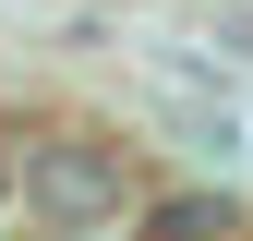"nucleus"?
<instances>
[{"mask_svg":"<svg viewBox=\"0 0 253 241\" xmlns=\"http://www.w3.org/2000/svg\"><path fill=\"white\" fill-rule=\"evenodd\" d=\"M24 217L48 241H97L133 217V157L109 133H37L24 145Z\"/></svg>","mask_w":253,"mask_h":241,"instance_id":"obj_1","label":"nucleus"},{"mask_svg":"<svg viewBox=\"0 0 253 241\" xmlns=\"http://www.w3.org/2000/svg\"><path fill=\"white\" fill-rule=\"evenodd\" d=\"M217 229H229V205H157L145 217V241H217Z\"/></svg>","mask_w":253,"mask_h":241,"instance_id":"obj_2","label":"nucleus"},{"mask_svg":"<svg viewBox=\"0 0 253 241\" xmlns=\"http://www.w3.org/2000/svg\"><path fill=\"white\" fill-rule=\"evenodd\" d=\"M12 193H24V157H12V145H0V205H12Z\"/></svg>","mask_w":253,"mask_h":241,"instance_id":"obj_3","label":"nucleus"}]
</instances>
